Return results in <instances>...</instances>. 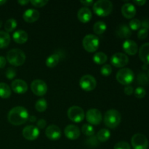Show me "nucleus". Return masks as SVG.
<instances>
[{
    "instance_id": "obj_1",
    "label": "nucleus",
    "mask_w": 149,
    "mask_h": 149,
    "mask_svg": "<svg viewBox=\"0 0 149 149\" xmlns=\"http://www.w3.org/2000/svg\"><path fill=\"white\" fill-rule=\"evenodd\" d=\"M29 114L27 109L22 106H16L9 111L7 119L9 122L13 125H23L29 120Z\"/></svg>"
},
{
    "instance_id": "obj_2",
    "label": "nucleus",
    "mask_w": 149,
    "mask_h": 149,
    "mask_svg": "<svg viewBox=\"0 0 149 149\" xmlns=\"http://www.w3.org/2000/svg\"><path fill=\"white\" fill-rule=\"evenodd\" d=\"M113 10V4L109 0H98L93 4V11L100 17H106Z\"/></svg>"
},
{
    "instance_id": "obj_3",
    "label": "nucleus",
    "mask_w": 149,
    "mask_h": 149,
    "mask_svg": "<svg viewBox=\"0 0 149 149\" xmlns=\"http://www.w3.org/2000/svg\"><path fill=\"white\" fill-rule=\"evenodd\" d=\"M122 120L121 113L116 109H110L107 111L104 115V123L106 127L114 129L117 127Z\"/></svg>"
},
{
    "instance_id": "obj_4",
    "label": "nucleus",
    "mask_w": 149,
    "mask_h": 149,
    "mask_svg": "<svg viewBox=\"0 0 149 149\" xmlns=\"http://www.w3.org/2000/svg\"><path fill=\"white\" fill-rule=\"evenodd\" d=\"M7 60L11 65L14 66H20L26 61V55L20 49H10L7 54Z\"/></svg>"
},
{
    "instance_id": "obj_5",
    "label": "nucleus",
    "mask_w": 149,
    "mask_h": 149,
    "mask_svg": "<svg viewBox=\"0 0 149 149\" xmlns=\"http://www.w3.org/2000/svg\"><path fill=\"white\" fill-rule=\"evenodd\" d=\"M100 41L98 37L95 35L87 34L84 37L82 45L84 49L88 52H94L98 49Z\"/></svg>"
},
{
    "instance_id": "obj_6",
    "label": "nucleus",
    "mask_w": 149,
    "mask_h": 149,
    "mask_svg": "<svg viewBox=\"0 0 149 149\" xmlns=\"http://www.w3.org/2000/svg\"><path fill=\"white\" fill-rule=\"evenodd\" d=\"M118 82L123 85H129L133 81L135 78L134 72L128 68H124L119 70L116 76Z\"/></svg>"
},
{
    "instance_id": "obj_7",
    "label": "nucleus",
    "mask_w": 149,
    "mask_h": 149,
    "mask_svg": "<svg viewBox=\"0 0 149 149\" xmlns=\"http://www.w3.org/2000/svg\"><path fill=\"white\" fill-rule=\"evenodd\" d=\"M68 119L75 123H79L84 120L85 117V113L84 110L79 106H74L68 109L67 112Z\"/></svg>"
},
{
    "instance_id": "obj_8",
    "label": "nucleus",
    "mask_w": 149,
    "mask_h": 149,
    "mask_svg": "<svg viewBox=\"0 0 149 149\" xmlns=\"http://www.w3.org/2000/svg\"><path fill=\"white\" fill-rule=\"evenodd\" d=\"M131 144L134 149H147L148 147V141L143 134L136 133L132 137Z\"/></svg>"
},
{
    "instance_id": "obj_9",
    "label": "nucleus",
    "mask_w": 149,
    "mask_h": 149,
    "mask_svg": "<svg viewBox=\"0 0 149 149\" xmlns=\"http://www.w3.org/2000/svg\"><path fill=\"white\" fill-rule=\"evenodd\" d=\"M96 85H97L96 79L94 77L90 74L83 76L79 80V86L84 91H92L95 88Z\"/></svg>"
},
{
    "instance_id": "obj_10",
    "label": "nucleus",
    "mask_w": 149,
    "mask_h": 149,
    "mask_svg": "<svg viewBox=\"0 0 149 149\" xmlns=\"http://www.w3.org/2000/svg\"><path fill=\"white\" fill-rule=\"evenodd\" d=\"M31 89L36 95L43 96L47 92V85L43 80L35 79L31 84Z\"/></svg>"
},
{
    "instance_id": "obj_11",
    "label": "nucleus",
    "mask_w": 149,
    "mask_h": 149,
    "mask_svg": "<svg viewBox=\"0 0 149 149\" xmlns=\"http://www.w3.org/2000/svg\"><path fill=\"white\" fill-rule=\"evenodd\" d=\"M86 119L90 125H98L101 123L103 116L98 109H91L86 113Z\"/></svg>"
},
{
    "instance_id": "obj_12",
    "label": "nucleus",
    "mask_w": 149,
    "mask_h": 149,
    "mask_svg": "<svg viewBox=\"0 0 149 149\" xmlns=\"http://www.w3.org/2000/svg\"><path fill=\"white\" fill-rule=\"evenodd\" d=\"M129 63L127 55L122 52H117L111 58V63L116 68H123Z\"/></svg>"
},
{
    "instance_id": "obj_13",
    "label": "nucleus",
    "mask_w": 149,
    "mask_h": 149,
    "mask_svg": "<svg viewBox=\"0 0 149 149\" xmlns=\"http://www.w3.org/2000/svg\"><path fill=\"white\" fill-rule=\"evenodd\" d=\"M39 133H40L39 129L34 125H28L26 127L23 128V132H22L23 136L28 141L36 140L39 137Z\"/></svg>"
},
{
    "instance_id": "obj_14",
    "label": "nucleus",
    "mask_w": 149,
    "mask_h": 149,
    "mask_svg": "<svg viewBox=\"0 0 149 149\" xmlns=\"http://www.w3.org/2000/svg\"><path fill=\"white\" fill-rule=\"evenodd\" d=\"M45 134H46V136L51 141H58L61 137V130L59 127L52 125L46 128Z\"/></svg>"
},
{
    "instance_id": "obj_15",
    "label": "nucleus",
    "mask_w": 149,
    "mask_h": 149,
    "mask_svg": "<svg viewBox=\"0 0 149 149\" xmlns=\"http://www.w3.org/2000/svg\"><path fill=\"white\" fill-rule=\"evenodd\" d=\"M64 134L68 139L74 141L79 138L80 130L76 125H69L64 130Z\"/></svg>"
},
{
    "instance_id": "obj_16",
    "label": "nucleus",
    "mask_w": 149,
    "mask_h": 149,
    "mask_svg": "<svg viewBox=\"0 0 149 149\" xmlns=\"http://www.w3.org/2000/svg\"><path fill=\"white\" fill-rule=\"evenodd\" d=\"M12 90L17 94H24L28 90V84L24 80L15 79L11 84Z\"/></svg>"
},
{
    "instance_id": "obj_17",
    "label": "nucleus",
    "mask_w": 149,
    "mask_h": 149,
    "mask_svg": "<svg viewBox=\"0 0 149 149\" xmlns=\"http://www.w3.org/2000/svg\"><path fill=\"white\" fill-rule=\"evenodd\" d=\"M39 16H40V13L35 9H28L23 15V20L29 23L36 22L39 18Z\"/></svg>"
},
{
    "instance_id": "obj_18",
    "label": "nucleus",
    "mask_w": 149,
    "mask_h": 149,
    "mask_svg": "<svg viewBox=\"0 0 149 149\" xmlns=\"http://www.w3.org/2000/svg\"><path fill=\"white\" fill-rule=\"evenodd\" d=\"M122 47L124 51L130 55H135L138 51V47L136 42L130 39H127L126 41H125Z\"/></svg>"
},
{
    "instance_id": "obj_19",
    "label": "nucleus",
    "mask_w": 149,
    "mask_h": 149,
    "mask_svg": "<svg viewBox=\"0 0 149 149\" xmlns=\"http://www.w3.org/2000/svg\"><path fill=\"white\" fill-rule=\"evenodd\" d=\"M122 13L125 17L127 19L132 18L136 15V8L131 3H126L122 7Z\"/></svg>"
},
{
    "instance_id": "obj_20",
    "label": "nucleus",
    "mask_w": 149,
    "mask_h": 149,
    "mask_svg": "<svg viewBox=\"0 0 149 149\" xmlns=\"http://www.w3.org/2000/svg\"><path fill=\"white\" fill-rule=\"evenodd\" d=\"M77 17L79 21L83 23H87L91 20L92 18V12L87 7H84L79 9L77 14Z\"/></svg>"
},
{
    "instance_id": "obj_21",
    "label": "nucleus",
    "mask_w": 149,
    "mask_h": 149,
    "mask_svg": "<svg viewBox=\"0 0 149 149\" xmlns=\"http://www.w3.org/2000/svg\"><path fill=\"white\" fill-rule=\"evenodd\" d=\"M139 58L146 65H149V42L143 44L140 47Z\"/></svg>"
},
{
    "instance_id": "obj_22",
    "label": "nucleus",
    "mask_w": 149,
    "mask_h": 149,
    "mask_svg": "<svg viewBox=\"0 0 149 149\" xmlns=\"http://www.w3.org/2000/svg\"><path fill=\"white\" fill-rule=\"evenodd\" d=\"M116 35L122 39H128L132 36V31L127 25L122 24L117 28L116 31Z\"/></svg>"
},
{
    "instance_id": "obj_23",
    "label": "nucleus",
    "mask_w": 149,
    "mask_h": 149,
    "mask_svg": "<svg viewBox=\"0 0 149 149\" xmlns=\"http://www.w3.org/2000/svg\"><path fill=\"white\" fill-rule=\"evenodd\" d=\"M13 38L15 42L17 44L26 43L29 39V35L27 32L23 30H17L13 33Z\"/></svg>"
},
{
    "instance_id": "obj_24",
    "label": "nucleus",
    "mask_w": 149,
    "mask_h": 149,
    "mask_svg": "<svg viewBox=\"0 0 149 149\" xmlns=\"http://www.w3.org/2000/svg\"><path fill=\"white\" fill-rule=\"evenodd\" d=\"M60 58H61V57L58 54L55 53L49 55L46 59V61H45L46 65L49 68H54L58 64L60 61Z\"/></svg>"
},
{
    "instance_id": "obj_25",
    "label": "nucleus",
    "mask_w": 149,
    "mask_h": 149,
    "mask_svg": "<svg viewBox=\"0 0 149 149\" xmlns=\"http://www.w3.org/2000/svg\"><path fill=\"white\" fill-rule=\"evenodd\" d=\"M10 43V36L6 31H0V49L7 47Z\"/></svg>"
},
{
    "instance_id": "obj_26",
    "label": "nucleus",
    "mask_w": 149,
    "mask_h": 149,
    "mask_svg": "<svg viewBox=\"0 0 149 149\" xmlns=\"http://www.w3.org/2000/svg\"><path fill=\"white\" fill-rule=\"evenodd\" d=\"M11 95V89L10 86L4 82H0V97L7 99Z\"/></svg>"
},
{
    "instance_id": "obj_27",
    "label": "nucleus",
    "mask_w": 149,
    "mask_h": 149,
    "mask_svg": "<svg viewBox=\"0 0 149 149\" xmlns=\"http://www.w3.org/2000/svg\"><path fill=\"white\" fill-rule=\"evenodd\" d=\"M97 138L99 142H106L111 137V132L108 129H101L97 132Z\"/></svg>"
},
{
    "instance_id": "obj_28",
    "label": "nucleus",
    "mask_w": 149,
    "mask_h": 149,
    "mask_svg": "<svg viewBox=\"0 0 149 149\" xmlns=\"http://www.w3.org/2000/svg\"><path fill=\"white\" fill-rule=\"evenodd\" d=\"M106 29H107V26H106V23L103 21L96 22L93 26V31L97 35L103 34L106 31Z\"/></svg>"
},
{
    "instance_id": "obj_29",
    "label": "nucleus",
    "mask_w": 149,
    "mask_h": 149,
    "mask_svg": "<svg viewBox=\"0 0 149 149\" xmlns=\"http://www.w3.org/2000/svg\"><path fill=\"white\" fill-rule=\"evenodd\" d=\"M107 60L108 56L103 52H96L93 56V61L98 65H103L107 61Z\"/></svg>"
},
{
    "instance_id": "obj_30",
    "label": "nucleus",
    "mask_w": 149,
    "mask_h": 149,
    "mask_svg": "<svg viewBox=\"0 0 149 149\" xmlns=\"http://www.w3.org/2000/svg\"><path fill=\"white\" fill-rule=\"evenodd\" d=\"M17 23L16 20H15L14 18H10L4 23V29L7 33H9V32L13 31L17 27Z\"/></svg>"
},
{
    "instance_id": "obj_31",
    "label": "nucleus",
    "mask_w": 149,
    "mask_h": 149,
    "mask_svg": "<svg viewBox=\"0 0 149 149\" xmlns=\"http://www.w3.org/2000/svg\"><path fill=\"white\" fill-rule=\"evenodd\" d=\"M47 108V102L45 98H41L36 101L35 104V109L39 112H44Z\"/></svg>"
},
{
    "instance_id": "obj_32",
    "label": "nucleus",
    "mask_w": 149,
    "mask_h": 149,
    "mask_svg": "<svg viewBox=\"0 0 149 149\" xmlns=\"http://www.w3.org/2000/svg\"><path fill=\"white\" fill-rule=\"evenodd\" d=\"M81 132H83V134H84L87 136H93L95 134V130L94 127L92 126L91 125H89V124H85L82 126L81 127Z\"/></svg>"
},
{
    "instance_id": "obj_33",
    "label": "nucleus",
    "mask_w": 149,
    "mask_h": 149,
    "mask_svg": "<svg viewBox=\"0 0 149 149\" xmlns=\"http://www.w3.org/2000/svg\"><path fill=\"white\" fill-rule=\"evenodd\" d=\"M130 29L132 31H137L141 27V21L138 19H132L129 23Z\"/></svg>"
},
{
    "instance_id": "obj_34",
    "label": "nucleus",
    "mask_w": 149,
    "mask_h": 149,
    "mask_svg": "<svg viewBox=\"0 0 149 149\" xmlns=\"http://www.w3.org/2000/svg\"><path fill=\"white\" fill-rule=\"evenodd\" d=\"M138 82L141 85H146L149 83V79L148 76L144 73H141L138 76Z\"/></svg>"
},
{
    "instance_id": "obj_35",
    "label": "nucleus",
    "mask_w": 149,
    "mask_h": 149,
    "mask_svg": "<svg viewBox=\"0 0 149 149\" xmlns=\"http://www.w3.org/2000/svg\"><path fill=\"white\" fill-rule=\"evenodd\" d=\"M100 73L104 77H109L112 73V68L109 64H105L100 69Z\"/></svg>"
},
{
    "instance_id": "obj_36",
    "label": "nucleus",
    "mask_w": 149,
    "mask_h": 149,
    "mask_svg": "<svg viewBox=\"0 0 149 149\" xmlns=\"http://www.w3.org/2000/svg\"><path fill=\"white\" fill-rule=\"evenodd\" d=\"M134 94H135V96L137 98L141 99L145 97L146 94V91L143 87H138L135 89Z\"/></svg>"
},
{
    "instance_id": "obj_37",
    "label": "nucleus",
    "mask_w": 149,
    "mask_h": 149,
    "mask_svg": "<svg viewBox=\"0 0 149 149\" xmlns=\"http://www.w3.org/2000/svg\"><path fill=\"white\" fill-rule=\"evenodd\" d=\"M87 144L90 147H93V148H94V147L98 146L99 141H98V140H97V137L93 135V136H91L90 138H88V139H87Z\"/></svg>"
},
{
    "instance_id": "obj_38",
    "label": "nucleus",
    "mask_w": 149,
    "mask_h": 149,
    "mask_svg": "<svg viewBox=\"0 0 149 149\" xmlns=\"http://www.w3.org/2000/svg\"><path fill=\"white\" fill-rule=\"evenodd\" d=\"M113 149H131V146L127 142L120 141V142L115 144Z\"/></svg>"
},
{
    "instance_id": "obj_39",
    "label": "nucleus",
    "mask_w": 149,
    "mask_h": 149,
    "mask_svg": "<svg viewBox=\"0 0 149 149\" xmlns=\"http://www.w3.org/2000/svg\"><path fill=\"white\" fill-rule=\"evenodd\" d=\"M16 74H17V71L14 68H8L6 71L5 75L8 79H13L15 77Z\"/></svg>"
},
{
    "instance_id": "obj_40",
    "label": "nucleus",
    "mask_w": 149,
    "mask_h": 149,
    "mask_svg": "<svg viewBox=\"0 0 149 149\" xmlns=\"http://www.w3.org/2000/svg\"><path fill=\"white\" fill-rule=\"evenodd\" d=\"M32 5L36 7H42L48 3L47 0H31V1Z\"/></svg>"
},
{
    "instance_id": "obj_41",
    "label": "nucleus",
    "mask_w": 149,
    "mask_h": 149,
    "mask_svg": "<svg viewBox=\"0 0 149 149\" xmlns=\"http://www.w3.org/2000/svg\"><path fill=\"white\" fill-rule=\"evenodd\" d=\"M148 35V30L146 29L142 28L140 29L138 33V38L139 39H146Z\"/></svg>"
},
{
    "instance_id": "obj_42",
    "label": "nucleus",
    "mask_w": 149,
    "mask_h": 149,
    "mask_svg": "<svg viewBox=\"0 0 149 149\" xmlns=\"http://www.w3.org/2000/svg\"><path fill=\"white\" fill-rule=\"evenodd\" d=\"M46 125L47 122L45 119H39V120H38V122H36V127H37L39 129H45Z\"/></svg>"
},
{
    "instance_id": "obj_43",
    "label": "nucleus",
    "mask_w": 149,
    "mask_h": 149,
    "mask_svg": "<svg viewBox=\"0 0 149 149\" xmlns=\"http://www.w3.org/2000/svg\"><path fill=\"white\" fill-rule=\"evenodd\" d=\"M125 93L127 95H131L134 93V89L132 86H127L125 88Z\"/></svg>"
},
{
    "instance_id": "obj_44",
    "label": "nucleus",
    "mask_w": 149,
    "mask_h": 149,
    "mask_svg": "<svg viewBox=\"0 0 149 149\" xmlns=\"http://www.w3.org/2000/svg\"><path fill=\"white\" fill-rule=\"evenodd\" d=\"M80 2L84 6H86V7H90V6L93 5V4H94L93 0H82V1H80Z\"/></svg>"
},
{
    "instance_id": "obj_45",
    "label": "nucleus",
    "mask_w": 149,
    "mask_h": 149,
    "mask_svg": "<svg viewBox=\"0 0 149 149\" xmlns=\"http://www.w3.org/2000/svg\"><path fill=\"white\" fill-rule=\"evenodd\" d=\"M6 58L3 56H0V68H4V66L6 65Z\"/></svg>"
},
{
    "instance_id": "obj_46",
    "label": "nucleus",
    "mask_w": 149,
    "mask_h": 149,
    "mask_svg": "<svg viewBox=\"0 0 149 149\" xmlns=\"http://www.w3.org/2000/svg\"><path fill=\"white\" fill-rule=\"evenodd\" d=\"M141 26H143V28H144V29H149V20L148 19H145V20H143V21L141 22Z\"/></svg>"
},
{
    "instance_id": "obj_47",
    "label": "nucleus",
    "mask_w": 149,
    "mask_h": 149,
    "mask_svg": "<svg viewBox=\"0 0 149 149\" xmlns=\"http://www.w3.org/2000/svg\"><path fill=\"white\" fill-rule=\"evenodd\" d=\"M133 3H135V4H137L138 6H143L146 3V0H134Z\"/></svg>"
},
{
    "instance_id": "obj_48",
    "label": "nucleus",
    "mask_w": 149,
    "mask_h": 149,
    "mask_svg": "<svg viewBox=\"0 0 149 149\" xmlns=\"http://www.w3.org/2000/svg\"><path fill=\"white\" fill-rule=\"evenodd\" d=\"M17 2H18L20 5L23 6V5H26V4H29V0H22V1L21 0H19V1H17Z\"/></svg>"
},
{
    "instance_id": "obj_49",
    "label": "nucleus",
    "mask_w": 149,
    "mask_h": 149,
    "mask_svg": "<svg viewBox=\"0 0 149 149\" xmlns=\"http://www.w3.org/2000/svg\"><path fill=\"white\" fill-rule=\"evenodd\" d=\"M29 120L31 122H35L36 121V117L35 116H29Z\"/></svg>"
},
{
    "instance_id": "obj_50",
    "label": "nucleus",
    "mask_w": 149,
    "mask_h": 149,
    "mask_svg": "<svg viewBox=\"0 0 149 149\" xmlns=\"http://www.w3.org/2000/svg\"><path fill=\"white\" fill-rule=\"evenodd\" d=\"M6 2H7V1H6V0H0V6L3 5V4H5Z\"/></svg>"
},
{
    "instance_id": "obj_51",
    "label": "nucleus",
    "mask_w": 149,
    "mask_h": 149,
    "mask_svg": "<svg viewBox=\"0 0 149 149\" xmlns=\"http://www.w3.org/2000/svg\"><path fill=\"white\" fill-rule=\"evenodd\" d=\"M1 26H2V20H1V19H0V28L1 27Z\"/></svg>"
},
{
    "instance_id": "obj_52",
    "label": "nucleus",
    "mask_w": 149,
    "mask_h": 149,
    "mask_svg": "<svg viewBox=\"0 0 149 149\" xmlns=\"http://www.w3.org/2000/svg\"><path fill=\"white\" fill-rule=\"evenodd\" d=\"M147 76H148V79H149V68H148V74H147Z\"/></svg>"
}]
</instances>
